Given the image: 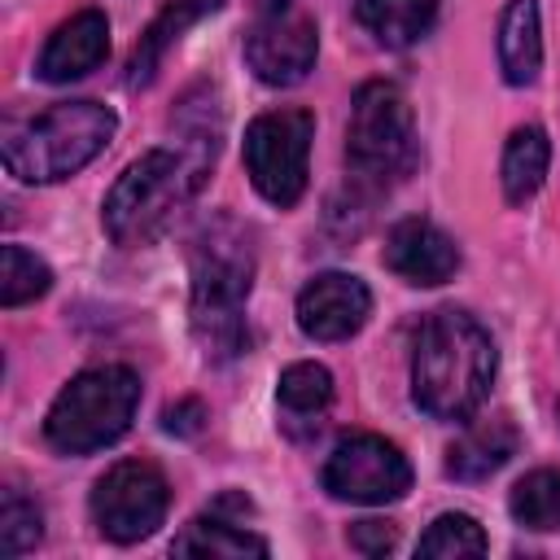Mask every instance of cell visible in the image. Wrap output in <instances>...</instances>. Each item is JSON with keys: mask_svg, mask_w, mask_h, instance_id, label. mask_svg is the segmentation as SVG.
Listing matches in <instances>:
<instances>
[{"mask_svg": "<svg viewBox=\"0 0 560 560\" xmlns=\"http://www.w3.org/2000/svg\"><path fill=\"white\" fill-rule=\"evenodd\" d=\"M494 341L490 332L455 306L433 311L411 350V398L433 420H468L494 381Z\"/></svg>", "mask_w": 560, "mask_h": 560, "instance_id": "cell-1", "label": "cell"}, {"mask_svg": "<svg viewBox=\"0 0 560 560\" xmlns=\"http://www.w3.org/2000/svg\"><path fill=\"white\" fill-rule=\"evenodd\" d=\"M192 267V332L206 359H236L249 346L245 298L254 289V245L249 232L219 214L201 223L188 249Z\"/></svg>", "mask_w": 560, "mask_h": 560, "instance_id": "cell-2", "label": "cell"}, {"mask_svg": "<svg viewBox=\"0 0 560 560\" xmlns=\"http://www.w3.org/2000/svg\"><path fill=\"white\" fill-rule=\"evenodd\" d=\"M118 131V118L101 101H61L4 131V171L22 184H57L83 171Z\"/></svg>", "mask_w": 560, "mask_h": 560, "instance_id": "cell-3", "label": "cell"}, {"mask_svg": "<svg viewBox=\"0 0 560 560\" xmlns=\"http://www.w3.org/2000/svg\"><path fill=\"white\" fill-rule=\"evenodd\" d=\"M210 166H214V158H206L197 149H184V144L179 149H149L109 188L105 210H101L105 232L118 245H144L201 188Z\"/></svg>", "mask_w": 560, "mask_h": 560, "instance_id": "cell-4", "label": "cell"}, {"mask_svg": "<svg viewBox=\"0 0 560 560\" xmlns=\"http://www.w3.org/2000/svg\"><path fill=\"white\" fill-rule=\"evenodd\" d=\"M140 407V376L122 363H101L79 372L48 407L44 438L61 455H88L118 442Z\"/></svg>", "mask_w": 560, "mask_h": 560, "instance_id": "cell-5", "label": "cell"}, {"mask_svg": "<svg viewBox=\"0 0 560 560\" xmlns=\"http://www.w3.org/2000/svg\"><path fill=\"white\" fill-rule=\"evenodd\" d=\"M346 162L354 184L381 192L394 179H402L416 162V122H411V105L407 96L385 83L372 79L354 92L350 105V122H346Z\"/></svg>", "mask_w": 560, "mask_h": 560, "instance_id": "cell-6", "label": "cell"}, {"mask_svg": "<svg viewBox=\"0 0 560 560\" xmlns=\"http://www.w3.org/2000/svg\"><path fill=\"white\" fill-rule=\"evenodd\" d=\"M315 118L306 109L258 114L245 131V171L271 206H293L306 192Z\"/></svg>", "mask_w": 560, "mask_h": 560, "instance_id": "cell-7", "label": "cell"}, {"mask_svg": "<svg viewBox=\"0 0 560 560\" xmlns=\"http://www.w3.org/2000/svg\"><path fill=\"white\" fill-rule=\"evenodd\" d=\"M319 52V26L302 0H262L245 31V61L267 88L302 83Z\"/></svg>", "mask_w": 560, "mask_h": 560, "instance_id": "cell-8", "label": "cell"}, {"mask_svg": "<svg viewBox=\"0 0 560 560\" xmlns=\"http://www.w3.org/2000/svg\"><path fill=\"white\" fill-rule=\"evenodd\" d=\"M171 508L166 477L144 459L114 464L92 490V521L109 542H140L149 538Z\"/></svg>", "mask_w": 560, "mask_h": 560, "instance_id": "cell-9", "label": "cell"}, {"mask_svg": "<svg viewBox=\"0 0 560 560\" xmlns=\"http://www.w3.org/2000/svg\"><path fill=\"white\" fill-rule=\"evenodd\" d=\"M407 455L376 433H350L324 459V490L341 503H394L407 494Z\"/></svg>", "mask_w": 560, "mask_h": 560, "instance_id": "cell-10", "label": "cell"}, {"mask_svg": "<svg viewBox=\"0 0 560 560\" xmlns=\"http://www.w3.org/2000/svg\"><path fill=\"white\" fill-rule=\"evenodd\" d=\"M372 315V293L350 271H319L298 293V328L311 341H346Z\"/></svg>", "mask_w": 560, "mask_h": 560, "instance_id": "cell-11", "label": "cell"}, {"mask_svg": "<svg viewBox=\"0 0 560 560\" xmlns=\"http://www.w3.org/2000/svg\"><path fill=\"white\" fill-rule=\"evenodd\" d=\"M385 267L407 284H446L459 271V245L429 219H402L385 236Z\"/></svg>", "mask_w": 560, "mask_h": 560, "instance_id": "cell-12", "label": "cell"}, {"mask_svg": "<svg viewBox=\"0 0 560 560\" xmlns=\"http://www.w3.org/2000/svg\"><path fill=\"white\" fill-rule=\"evenodd\" d=\"M105 52H109V22H105V13L101 9H79L74 18H66L48 35L35 74L44 83H74V79L92 74L105 61Z\"/></svg>", "mask_w": 560, "mask_h": 560, "instance_id": "cell-13", "label": "cell"}, {"mask_svg": "<svg viewBox=\"0 0 560 560\" xmlns=\"http://www.w3.org/2000/svg\"><path fill=\"white\" fill-rule=\"evenodd\" d=\"M214 9H223V0H166V9L144 26V35L136 39L131 48V61H127V88H149L162 57L184 39V31L201 18H210Z\"/></svg>", "mask_w": 560, "mask_h": 560, "instance_id": "cell-14", "label": "cell"}, {"mask_svg": "<svg viewBox=\"0 0 560 560\" xmlns=\"http://www.w3.org/2000/svg\"><path fill=\"white\" fill-rule=\"evenodd\" d=\"M542 66V26H538V0H508L499 13V70L512 88H525L538 79Z\"/></svg>", "mask_w": 560, "mask_h": 560, "instance_id": "cell-15", "label": "cell"}, {"mask_svg": "<svg viewBox=\"0 0 560 560\" xmlns=\"http://www.w3.org/2000/svg\"><path fill=\"white\" fill-rule=\"evenodd\" d=\"M171 551L175 556H210V560H245V556L262 560L267 556V542L258 534L241 529V521H232L228 508L214 503L206 516L188 521L184 534H175Z\"/></svg>", "mask_w": 560, "mask_h": 560, "instance_id": "cell-16", "label": "cell"}, {"mask_svg": "<svg viewBox=\"0 0 560 560\" xmlns=\"http://www.w3.org/2000/svg\"><path fill=\"white\" fill-rule=\"evenodd\" d=\"M516 455V429L508 420H481L472 424L451 451H446V472L455 481H486Z\"/></svg>", "mask_w": 560, "mask_h": 560, "instance_id": "cell-17", "label": "cell"}, {"mask_svg": "<svg viewBox=\"0 0 560 560\" xmlns=\"http://www.w3.org/2000/svg\"><path fill=\"white\" fill-rule=\"evenodd\" d=\"M547 162H551V144H547V131L525 122L508 136L503 144V166H499V179H503V197L512 206H525L542 179H547Z\"/></svg>", "mask_w": 560, "mask_h": 560, "instance_id": "cell-18", "label": "cell"}, {"mask_svg": "<svg viewBox=\"0 0 560 560\" xmlns=\"http://www.w3.org/2000/svg\"><path fill=\"white\" fill-rule=\"evenodd\" d=\"M354 13L376 44L407 48L433 26L438 0H354Z\"/></svg>", "mask_w": 560, "mask_h": 560, "instance_id": "cell-19", "label": "cell"}, {"mask_svg": "<svg viewBox=\"0 0 560 560\" xmlns=\"http://www.w3.org/2000/svg\"><path fill=\"white\" fill-rule=\"evenodd\" d=\"M276 402L289 420H311L332 402V372L324 363H289L276 381Z\"/></svg>", "mask_w": 560, "mask_h": 560, "instance_id": "cell-20", "label": "cell"}, {"mask_svg": "<svg viewBox=\"0 0 560 560\" xmlns=\"http://www.w3.org/2000/svg\"><path fill=\"white\" fill-rule=\"evenodd\" d=\"M508 512L525 529H560V468L525 472L508 494Z\"/></svg>", "mask_w": 560, "mask_h": 560, "instance_id": "cell-21", "label": "cell"}, {"mask_svg": "<svg viewBox=\"0 0 560 560\" xmlns=\"http://www.w3.org/2000/svg\"><path fill=\"white\" fill-rule=\"evenodd\" d=\"M486 529L468 516V512H442L416 542L420 556L433 560H464V556H486Z\"/></svg>", "mask_w": 560, "mask_h": 560, "instance_id": "cell-22", "label": "cell"}, {"mask_svg": "<svg viewBox=\"0 0 560 560\" xmlns=\"http://www.w3.org/2000/svg\"><path fill=\"white\" fill-rule=\"evenodd\" d=\"M48 289H52L48 262L35 258L22 245H4V254H0V302L4 306H22V302L44 298Z\"/></svg>", "mask_w": 560, "mask_h": 560, "instance_id": "cell-23", "label": "cell"}, {"mask_svg": "<svg viewBox=\"0 0 560 560\" xmlns=\"http://www.w3.org/2000/svg\"><path fill=\"white\" fill-rule=\"evenodd\" d=\"M39 538H44V516H39V508H35L26 494L4 490V499H0V556H22V551H31Z\"/></svg>", "mask_w": 560, "mask_h": 560, "instance_id": "cell-24", "label": "cell"}, {"mask_svg": "<svg viewBox=\"0 0 560 560\" xmlns=\"http://www.w3.org/2000/svg\"><path fill=\"white\" fill-rule=\"evenodd\" d=\"M398 542V525L394 521H354L350 525V547L363 556H385Z\"/></svg>", "mask_w": 560, "mask_h": 560, "instance_id": "cell-25", "label": "cell"}, {"mask_svg": "<svg viewBox=\"0 0 560 560\" xmlns=\"http://www.w3.org/2000/svg\"><path fill=\"white\" fill-rule=\"evenodd\" d=\"M201 420H206V407H201L197 398H184V402L166 407L162 429H166V433H179V438H192V433H201Z\"/></svg>", "mask_w": 560, "mask_h": 560, "instance_id": "cell-26", "label": "cell"}]
</instances>
